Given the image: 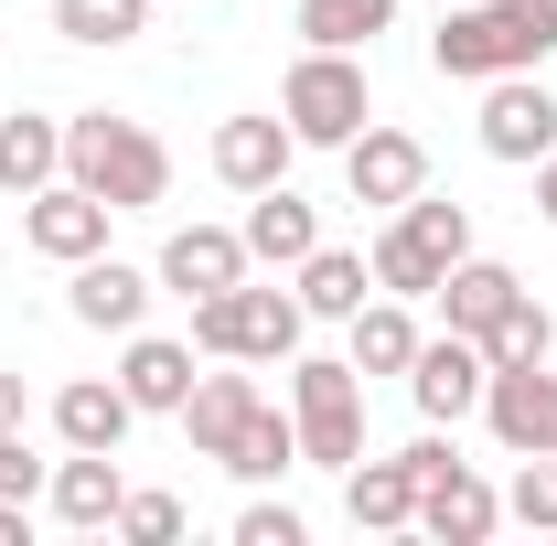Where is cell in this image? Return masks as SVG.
<instances>
[{"label": "cell", "mask_w": 557, "mask_h": 546, "mask_svg": "<svg viewBox=\"0 0 557 546\" xmlns=\"http://www.w3.org/2000/svg\"><path fill=\"white\" fill-rule=\"evenodd\" d=\"M65 183H86L119 214H161L172 204V150L119 108H86V119H65Z\"/></svg>", "instance_id": "obj_1"}, {"label": "cell", "mask_w": 557, "mask_h": 546, "mask_svg": "<svg viewBox=\"0 0 557 546\" xmlns=\"http://www.w3.org/2000/svg\"><path fill=\"white\" fill-rule=\"evenodd\" d=\"M289 418H300V461L311 472H354L364 461V375L354 353H289Z\"/></svg>", "instance_id": "obj_2"}, {"label": "cell", "mask_w": 557, "mask_h": 546, "mask_svg": "<svg viewBox=\"0 0 557 546\" xmlns=\"http://www.w3.org/2000/svg\"><path fill=\"white\" fill-rule=\"evenodd\" d=\"M300 333H311L300 289H258V278H236V289L194 300V353H214V364H289Z\"/></svg>", "instance_id": "obj_3"}, {"label": "cell", "mask_w": 557, "mask_h": 546, "mask_svg": "<svg viewBox=\"0 0 557 546\" xmlns=\"http://www.w3.org/2000/svg\"><path fill=\"white\" fill-rule=\"evenodd\" d=\"M278 119L300 150H344L364 119H375V86H364V54H333V44H300V65L278 75Z\"/></svg>", "instance_id": "obj_4"}, {"label": "cell", "mask_w": 557, "mask_h": 546, "mask_svg": "<svg viewBox=\"0 0 557 546\" xmlns=\"http://www.w3.org/2000/svg\"><path fill=\"white\" fill-rule=\"evenodd\" d=\"M429 65L450 75V86H493V75H536V65H525V33L504 22V0H472V11H440V33H429Z\"/></svg>", "instance_id": "obj_5"}, {"label": "cell", "mask_w": 557, "mask_h": 546, "mask_svg": "<svg viewBox=\"0 0 557 546\" xmlns=\"http://www.w3.org/2000/svg\"><path fill=\"white\" fill-rule=\"evenodd\" d=\"M483 375H493V353H483L472 333H450V322H440V333L418 343V364H408V397H418L429 429H461V418L483 408Z\"/></svg>", "instance_id": "obj_6"}, {"label": "cell", "mask_w": 557, "mask_h": 546, "mask_svg": "<svg viewBox=\"0 0 557 546\" xmlns=\"http://www.w3.org/2000/svg\"><path fill=\"white\" fill-rule=\"evenodd\" d=\"M205 161H214V183H225V194H269V183H289L300 139H289V119H278V108H247V119H214Z\"/></svg>", "instance_id": "obj_7"}, {"label": "cell", "mask_w": 557, "mask_h": 546, "mask_svg": "<svg viewBox=\"0 0 557 546\" xmlns=\"http://www.w3.org/2000/svg\"><path fill=\"white\" fill-rule=\"evenodd\" d=\"M472 129H483L493 161L536 172V161L557 150V97L536 86V75H493V86H483V119H472Z\"/></svg>", "instance_id": "obj_8"}, {"label": "cell", "mask_w": 557, "mask_h": 546, "mask_svg": "<svg viewBox=\"0 0 557 546\" xmlns=\"http://www.w3.org/2000/svg\"><path fill=\"white\" fill-rule=\"evenodd\" d=\"M150 300H161V278H150V269H129V258H108V247L65 269V311L86 322V333H119V343H129L139 322H150Z\"/></svg>", "instance_id": "obj_9"}, {"label": "cell", "mask_w": 557, "mask_h": 546, "mask_svg": "<svg viewBox=\"0 0 557 546\" xmlns=\"http://www.w3.org/2000/svg\"><path fill=\"white\" fill-rule=\"evenodd\" d=\"M344 183H354V204H408L418 183H429V139L418 129H386V119H364V129L344 139Z\"/></svg>", "instance_id": "obj_10"}, {"label": "cell", "mask_w": 557, "mask_h": 546, "mask_svg": "<svg viewBox=\"0 0 557 546\" xmlns=\"http://www.w3.org/2000/svg\"><path fill=\"white\" fill-rule=\"evenodd\" d=\"M108 214H119V204H97L86 183H44V194H22V247L54 258V269H75V258L108 247Z\"/></svg>", "instance_id": "obj_11"}, {"label": "cell", "mask_w": 557, "mask_h": 546, "mask_svg": "<svg viewBox=\"0 0 557 546\" xmlns=\"http://www.w3.org/2000/svg\"><path fill=\"white\" fill-rule=\"evenodd\" d=\"M483 429L525 461V450H557V375L547 364H493L483 375Z\"/></svg>", "instance_id": "obj_12"}, {"label": "cell", "mask_w": 557, "mask_h": 546, "mask_svg": "<svg viewBox=\"0 0 557 546\" xmlns=\"http://www.w3.org/2000/svg\"><path fill=\"white\" fill-rule=\"evenodd\" d=\"M247 269H258V258H247V236H236V225H172L150 278H161L172 300H214V289H236Z\"/></svg>", "instance_id": "obj_13"}, {"label": "cell", "mask_w": 557, "mask_h": 546, "mask_svg": "<svg viewBox=\"0 0 557 546\" xmlns=\"http://www.w3.org/2000/svg\"><path fill=\"white\" fill-rule=\"evenodd\" d=\"M119 493H129V472H119V450H65V461L44 472V504H54V525H75V536L119 525Z\"/></svg>", "instance_id": "obj_14"}, {"label": "cell", "mask_w": 557, "mask_h": 546, "mask_svg": "<svg viewBox=\"0 0 557 546\" xmlns=\"http://www.w3.org/2000/svg\"><path fill=\"white\" fill-rule=\"evenodd\" d=\"M493 525H504V493H493L472 461H450V472L418 493V536H440V546H483Z\"/></svg>", "instance_id": "obj_15"}, {"label": "cell", "mask_w": 557, "mask_h": 546, "mask_svg": "<svg viewBox=\"0 0 557 546\" xmlns=\"http://www.w3.org/2000/svg\"><path fill=\"white\" fill-rule=\"evenodd\" d=\"M418 493H429L418 461H408V450H386V461H354V472H344V514L364 525V536H408V525H418Z\"/></svg>", "instance_id": "obj_16"}, {"label": "cell", "mask_w": 557, "mask_h": 546, "mask_svg": "<svg viewBox=\"0 0 557 546\" xmlns=\"http://www.w3.org/2000/svg\"><path fill=\"white\" fill-rule=\"evenodd\" d=\"M429 300H440V322H450V333H472V343H483L493 322L525 300V278L504 269V258H450V278H440Z\"/></svg>", "instance_id": "obj_17"}, {"label": "cell", "mask_w": 557, "mask_h": 546, "mask_svg": "<svg viewBox=\"0 0 557 546\" xmlns=\"http://www.w3.org/2000/svg\"><path fill=\"white\" fill-rule=\"evenodd\" d=\"M236 236H247L258 269H300V258L322 247V204H300L289 183H269V194H247V225H236Z\"/></svg>", "instance_id": "obj_18"}, {"label": "cell", "mask_w": 557, "mask_h": 546, "mask_svg": "<svg viewBox=\"0 0 557 546\" xmlns=\"http://www.w3.org/2000/svg\"><path fill=\"white\" fill-rule=\"evenodd\" d=\"M54 439H65V450H119V439H129V386H119V375H75V386H54Z\"/></svg>", "instance_id": "obj_19"}, {"label": "cell", "mask_w": 557, "mask_h": 546, "mask_svg": "<svg viewBox=\"0 0 557 546\" xmlns=\"http://www.w3.org/2000/svg\"><path fill=\"white\" fill-rule=\"evenodd\" d=\"M119 386H129V408H139V418H183V397H194V343L129 333V353H119Z\"/></svg>", "instance_id": "obj_20"}, {"label": "cell", "mask_w": 557, "mask_h": 546, "mask_svg": "<svg viewBox=\"0 0 557 546\" xmlns=\"http://www.w3.org/2000/svg\"><path fill=\"white\" fill-rule=\"evenodd\" d=\"M418 343H429V333H418V311L397 300V289H375V300H364V311L344 322L354 375H408V364H418Z\"/></svg>", "instance_id": "obj_21"}, {"label": "cell", "mask_w": 557, "mask_h": 546, "mask_svg": "<svg viewBox=\"0 0 557 546\" xmlns=\"http://www.w3.org/2000/svg\"><path fill=\"white\" fill-rule=\"evenodd\" d=\"M289 289H300L311 322H354V311L375 300V269H364V247H311V258L289 269Z\"/></svg>", "instance_id": "obj_22"}, {"label": "cell", "mask_w": 557, "mask_h": 546, "mask_svg": "<svg viewBox=\"0 0 557 546\" xmlns=\"http://www.w3.org/2000/svg\"><path fill=\"white\" fill-rule=\"evenodd\" d=\"M247 418H258V375H194V397H183V439H194V461H225Z\"/></svg>", "instance_id": "obj_23"}, {"label": "cell", "mask_w": 557, "mask_h": 546, "mask_svg": "<svg viewBox=\"0 0 557 546\" xmlns=\"http://www.w3.org/2000/svg\"><path fill=\"white\" fill-rule=\"evenodd\" d=\"M44 183H65V119L11 108L0 119V194H44Z\"/></svg>", "instance_id": "obj_24"}, {"label": "cell", "mask_w": 557, "mask_h": 546, "mask_svg": "<svg viewBox=\"0 0 557 546\" xmlns=\"http://www.w3.org/2000/svg\"><path fill=\"white\" fill-rule=\"evenodd\" d=\"M364 269H375V289H397V300H429V289L450 278V258H440V247H418L408 214H386V225H375V247H364Z\"/></svg>", "instance_id": "obj_25"}, {"label": "cell", "mask_w": 557, "mask_h": 546, "mask_svg": "<svg viewBox=\"0 0 557 546\" xmlns=\"http://www.w3.org/2000/svg\"><path fill=\"white\" fill-rule=\"evenodd\" d=\"M225 472H236V482H278V472H300V418L258 397V418H247V429H236V450H225Z\"/></svg>", "instance_id": "obj_26"}, {"label": "cell", "mask_w": 557, "mask_h": 546, "mask_svg": "<svg viewBox=\"0 0 557 546\" xmlns=\"http://www.w3.org/2000/svg\"><path fill=\"white\" fill-rule=\"evenodd\" d=\"M375 33H397V0H300V44L375 54Z\"/></svg>", "instance_id": "obj_27"}, {"label": "cell", "mask_w": 557, "mask_h": 546, "mask_svg": "<svg viewBox=\"0 0 557 546\" xmlns=\"http://www.w3.org/2000/svg\"><path fill=\"white\" fill-rule=\"evenodd\" d=\"M54 33L86 44V54H119V44L150 33V0H54Z\"/></svg>", "instance_id": "obj_28"}, {"label": "cell", "mask_w": 557, "mask_h": 546, "mask_svg": "<svg viewBox=\"0 0 557 546\" xmlns=\"http://www.w3.org/2000/svg\"><path fill=\"white\" fill-rule=\"evenodd\" d=\"M397 214H408L418 247H440V258H472V204H450V194H429V183H418Z\"/></svg>", "instance_id": "obj_29"}, {"label": "cell", "mask_w": 557, "mask_h": 546, "mask_svg": "<svg viewBox=\"0 0 557 546\" xmlns=\"http://www.w3.org/2000/svg\"><path fill=\"white\" fill-rule=\"evenodd\" d=\"M483 353H493V364H547V353H557V322H547V300H515V311H504V322L483 333Z\"/></svg>", "instance_id": "obj_30"}, {"label": "cell", "mask_w": 557, "mask_h": 546, "mask_svg": "<svg viewBox=\"0 0 557 546\" xmlns=\"http://www.w3.org/2000/svg\"><path fill=\"white\" fill-rule=\"evenodd\" d=\"M504 514L536 525V536H557V450H525V472H515V493H504Z\"/></svg>", "instance_id": "obj_31"}, {"label": "cell", "mask_w": 557, "mask_h": 546, "mask_svg": "<svg viewBox=\"0 0 557 546\" xmlns=\"http://www.w3.org/2000/svg\"><path fill=\"white\" fill-rule=\"evenodd\" d=\"M119 536L129 546H172L183 536V493H119Z\"/></svg>", "instance_id": "obj_32"}, {"label": "cell", "mask_w": 557, "mask_h": 546, "mask_svg": "<svg viewBox=\"0 0 557 546\" xmlns=\"http://www.w3.org/2000/svg\"><path fill=\"white\" fill-rule=\"evenodd\" d=\"M44 472H54V461H33V439L0 429V504H44Z\"/></svg>", "instance_id": "obj_33"}, {"label": "cell", "mask_w": 557, "mask_h": 546, "mask_svg": "<svg viewBox=\"0 0 557 546\" xmlns=\"http://www.w3.org/2000/svg\"><path fill=\"white\" fill-rule=\"evenodd\" d=\"M300 536H311V525H300L289 504H247V514H236V546H300Z\"/></svg>", "instance_id": "obj_34"}, {"label": "cell", "mask_w": 557, "mask_h": 546, "mask_svg": "<svg viewBox=\"0 0 557 546\" xmlns=\"http://www.w3.org/2000/svg\"><path fill=\"white\" fill-rule=\"evenodd\" d=\"M33 418V397H22V375H0V429H22Z\"/></svg>", "instance_id": "obj_35"}, {"label": "cell", "mask_w": 557, "mask_h": 546, "mask_svg": "<svg viewBox=\"0 0 557 546\" xmlns=\"http://www.w3.org/2000/svg\"><path fill=\"white\" fill-rule=\"evenodd\" d=\"M536 214H547V225H557V150H547V161H536Z\"/></svg>", "instance_id": "obj_36"}, {"label": "cell", "mask_w": 557, "mask_h": 546, "mask_svg": "<svg viewBox=\"0 0 557 546\" xmlns=\"http://www.w3.org/2000/svg\"><path fill=\"white\" fill-rule=\"evenodd\" d=\"M33 536V504H0V546H22Z\"/></svg>", "instance_id": "obj_37"}]
</instances>
